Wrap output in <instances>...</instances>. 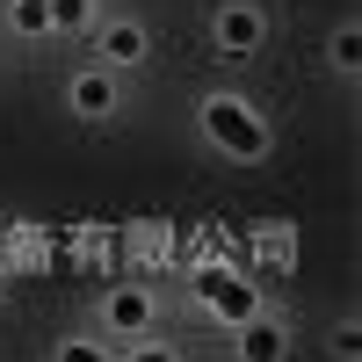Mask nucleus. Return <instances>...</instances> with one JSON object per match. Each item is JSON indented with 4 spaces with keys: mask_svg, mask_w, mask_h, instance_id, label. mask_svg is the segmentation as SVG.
<instances>
[{
    "mask_svg": "<svg viewBox=\"0 0 362 362\" xmlns=\"http://www.w3.org/2000/svg\"><path fill=\"white\" fill-rule=\"evenodd\" d=\"M87 44H95V66H109V73H138L145 58H153V22L116 8V15H95Z\"/></svg>",
    "mask_w": 362,
    "mask_h": 362,
    "instance_id": "39448f33",
    "label": "nucleus"
},
{
    "mask_svg": "<svg viewBox=\"0 0 362 362\" xmlns=\"http://www.w3.org/2000/svg\"><path fill=\"white\" fill-rule=\"evenodd\" d=\"M116 362H189L167 334H138V341H116Z\"/></svg>",
    "mask_w": 362,
    "mask_h": 362,
    "instance_id": "ddd939ff",
    "label": "nucleus"
},
{
    "mask_svg": "<svg viewBox=\"0 0 362 362\" xmlns=\"http://www.w3.org/2000/svg\"><path fill=\"white\" fill-rule=\"evenodd\" d=\"M254 254H261L268 268H290V261H297V232H290V225H254Z\"/></svg>",
    "mask_w": 362,
    "mask_h": 362,
    "instance_id": "f8f14e48",
    "label": "nucleus"
},
{
    "mask_svg": "<svg viewBox=\"0 0 362 362\" xmlns=\"http://www.w3.org/2000/svg\"><path fill=\"white\" fill-rule=\"evenodd\" d=\"M189 305H196V319H210V326H225V334H232V326L254 319L268 297H261L254 276H239L232 261H196V268H189Z\"/></svg>",
    "mask_w": 362,
    "mask_h": 362,
    "instance_id": "f03ea898",
    "label": "nucleus"
},
{
    "mask_svg": "<svg viewBox=\"0 0 362 362\" xmlns=\"http://www.w3.org/2000/svg\"><path fill=\"white\" fill-rule=\"evenodd\" d=\"M95 334H102V341L160 334V290H153V283H109V290L95 297Z\"/></svg>",
    "mask_w": 362,
    "mask_h": 362,
    "instance_id": "7ed1b4c3",
    "label": "nucleus"
},
{
    "mask_svg": "<svg viewBox=\"0 0 362 362\" xmlns=\"http://www.w3.org/2000/svg\"><path fill=\"white\" fill-rule=\"evenodd\" d=\"M290 319L276 312V305H261L254 319H239L232 326V362H290Z\"/></svg>",
    "mask_w": 362,
    "mask_h": 362,
    "instance_id": "0eeeda50",
    "label": "nucleus"
},
{
    "mask_svg": "<svg viewBox=\"0 0 362 362\" xmlns=\"http://www.w3.org/2000/svg\"><path fill=\"white\" fill-rule=\"evenodd\" d=\"M44 362H116V341H102L95 326H73V334H58L44 348Z\"/></svg>",
    "mask_w": 362,
    "mask_h": 362,
    "instance_id": "9d476101",
    "label": "nucleus"
},
{
    "mask_svg": "<svg viewBox=\"0 0 362 362\" xmlns=\"http://www.w3.org/2000/svg\"><path fill=\"white\" fill-rule=\"evenodd\" d=\"M326 73H334V80H355L362 73V22L355 15H341L334 29H326Z\"/></svg>",
    "mask_w": 362,
    "mask_h": 362,
    "instance_id": "1a4fd4ad",
    "label": "nucleus"
},
{
    "mask_svg": "<svg viewBox=\"0 0 362 362\" xmlns=\"http://www.w3.org/2000/svg\"><path fill=\"white\" fill-rule=\"evenodd\" d=\"M0 29L15 44H51V0H0Z\"/></svg>",
    "mask_w": 362,
    "mask_h": 362,
    "instance_id": "6e6552de",
    "label": "nucleus"
},
{
    "mask_svg": "<svg viewBox=\"0 0 362 362\" xmlns=\"http://www.w3.org/2000/svg\"><path fill=\"white\" fill-rule=\"evenodd\" d=\"M66 116L73 124H116L124 116V73H109V66H73L66 73Z\"/></svg>",
    "mask_w": 362,
    "mask_h": 362,
    "instance_id": "423d86ee",
    "label": "nucleus"
},
{
    "mask_svg": "<svg viewBox=\"0 0 362 362\" xmlns=\"http://www.w3.org/2000/svg\"><path fill=\"white\" fill-rule=\"evenodd\" d=\"M268 37H276V15L261 0H218L210 8V51L218 58H261Z\"/></svg>",
    "mask_w": 362,
    "mask_h": 362,
    "instance_id": "20e7f679",
    "label": "nucleus"
},
{
    "mask_svg": "<svg viewBox=\"0 0 362 362\" xmlns=\"http://www.w3.org/2000/svg\"><path fill=\"white\" fill-rule=\"evenodd\" d=\"M196 131H203V145H210L218 160H239V167H261L268 145H276L268 116H261L247 95H232V87H210V95H196Z\"/></svg>",
    "mask_w": 362,
    "mask_h": 362,
    "instance_id": "f257e3e1",
    "label": "nucleus"
},
{
    "mask_svg": "<svg viewBox=\"0 0 362 362\" xmlns=\"http://www.w3.org/2000/svg\"><path fill=\"white\" fill-rule=\"evenodd\" d=\"M102 15V0H51V37H87Z\"/></svg>",
    "mask_w": 362,
    "mask_h": 362,
    "instance_id": "9b49d317",
    "label": "nucleus"
},
{
    "mask_svg": "<svg viewBox=\"0 0 362 362\" xmlns=\"http://www.w3.org/2000/svg\"><path fill=\"white\" fill-rule=\"evenodd\" d=\"M326 355L334 362H362V319L355 312H341L334 326H326Z\"/></svg>",
    "mask_w": 362,
    "mask_h": 362,
    "instance_id": "4468645a",
    "label": "nucleus"
}]
</instances>
